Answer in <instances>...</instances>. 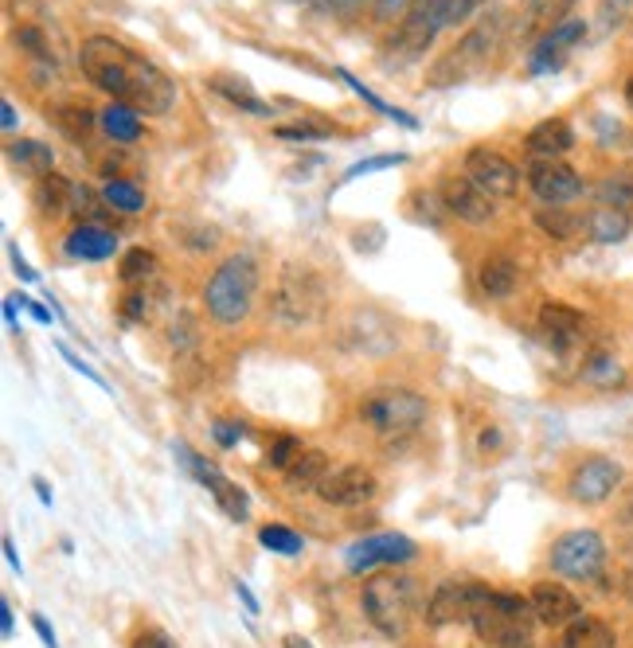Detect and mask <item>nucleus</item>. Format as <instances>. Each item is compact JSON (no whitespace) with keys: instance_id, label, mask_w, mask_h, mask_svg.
<instances>
[{"instance_id":"obj_1","label":"nucleus","mask_w":633,"mask_h":648,"mask_svg":"<svg viewBox=\"0 0 633 648\" xmlns=\"http://www.w3.org/2000/svg\"><path fill=\"white\" fill-rule=\"evenodd\" d=\"M79 67L110 102H125L137 114H169L177 106V82L137 47L114 36H87L79 47Z\"/></svg>"},{"instance_id":"obj_2","label":"nucleus","mask_w":633,"mask_h":648,"mask_svg":"<svg viewBox=\"0 0 633 648\" xmlns=\"http://www.w3.org/2000/svg\"><path fill=\"white\" fill-rule=\"evenodd\" d=\"M259 297V262L250 254H227L204 285V309L215 325L235 329L250 317Z\"/></svg>"},{"instance_id":"obj_3","label":"nucleus","mask_w":633,"mask_h":648,"mask_svg":"<svg viewBox=\"0 0 633 648\" xmlns=\"http://www.w3.org/2000/svg\"><path fill=\"white\" fill-rule=\"evenodd\" d=\"M360 605H364L372 629L399 640L407 637L410 622L419 613V587L407 575H372L360 590Z\"/></svg>"},{"instance_id":"obj_4","label":"nucleus","mask_w":633,"mask_h":648,"mask_svg":"<svg viewBox=\"0 0 633 648\" xmlns=\"http://www.w3.org/2000/svg\"><path fill=\"white\" fill-rule=\"evenodd\" d=\"M360 422H364L372 434L380 437H407L427 422L430 402L410 387L399 383H387V387H375L372 395H364L357 407Z\"/></svg>"},{"instance_id":"obj_5","label":"nucleus","mask_w":633,"mask_h":648,"mask_svg":"<svg viewBox=\"0 0 633 648\" xmlns=\"http://www.w3.org/2000/svg\"><path fill=\"white\" fill-rule=\"evenodd\" d=\"M470 625L477 629V637L493 648H532V629H535L532 598L493 590L489 602L473 613Z\"/></svg>"},{"instance_id":"obj_6","label":"nucleus","mask_w":633,"mask_h":648,"mask_svg":"<svg viewBox=\"0 0 633 648\" xmlns=\"http://www.w3.org/2000/svg\"><path fill=\"white\" fill-rule=\"evenodd\" d=\"M270 317L282 329H305L325 317V282L302 262H290L270 294Z\"/></svg>"},{"instance_id":"obj_7","label":"nucleus","mask_w":633,"mask_h":648,"mask_svg":"<svg viewBox=\"0 0 633 648\" xmlns=\"http://www.w3.org/2000/svg\"><path fill=\"white\" fill-rule=\"evenodd\" d=\"M447 24H454V0H415L387 39V52L395 59H419Z\"/></svg>"},{"instance_id":"obj_8","label":"nucleus","mask_w":633,"mask_h":648,"mask_svg":"<svg viewBox=\"0 0 633 648\" xmlns=\"http://www.w3.org/2000/svg\"><path fill=\"white\" fill-rule=\"evenodd\" d=\"M547 562H552V575L567 578V582H595L607 567V539L595 527H575L552 543Z\"/></svg>"},{"instance_id":"obj_9","label":"nucleus","mask_w":633,"mask_h":648,"mask_svg":"<svg viewBox=\"0 0 633 648\" xmlns=\"http://www.w3.org/2000/svg\"><path fill=\"white\" fill-rule=\"evenodd\" d=\"M172 453H177V462L184 465V469L192 473V477H196L200 489L212 492V500H215V504H219V512H224L227 520H235V524H242V520H247V515H250V500H247V492H242L239 485H235V480L227 477L224 469H219V465L207 462L204 453L188 450L184 442L172 445Z\"/></svg>"},{"instance_id":"obj_10","label":"nucleus","mask_w":633,"mask_h":648,"mask_svg":"<svg viewBox=\"0 0 633 648\" xmlns=\"http://www.w3.org/2000/svg\"><path fill=\"white\" fill-rule=\"evenodd\" d=\"M462 169H465V177L482 187L485 196L497 200V204H500V200L517 196L520 169L500 149H493V145H470V149H465V157H462Z\"/></svg>"},{"instance_id":"obj_11","label":"nucleus","mask_w":633,"mask_h":648,"mask_svg":"<svg viewBox=\"0 0 633 648\" xmlns=\"http://www.w3.org/2000/svg\"><path fill=\"white\" fill-rule=\"evenodd\" d=\"M493 590L482 587V582H442L434 587V594L422 602V617L434 629H447V625L457 622H473V613L489 602Z\"/></svg>"},{"instance_id":"obj_12","label":"nucleus","mask_w":633,"mask_h":648,"mask_svg":"<svg viewBox=\"0 0 633 648\" xmlns=\"http://www.w3.org/2000/svg\"><path fill=\"white\" fill-rule=\"evenodd\" d=\"M532 196L544 207H572L575 200H583L587 184L567 160H532L524 172Z\"/></svg>"},{"instance_id":"obj_13","label":"nucleus","mask_w":633,"mask_h":648,"mask_svg":"<svg viewBox=\"0 0 633 648\" xmlns=\"http://www.w3.org/2000/svg\"><path fill=\"white\" fill-rule=\"evenodd\" d=\"M622 465L614 462V457H602V453H595V457H583L579 465L572 469V477H567V497L575 500V504H607L610 497L618 492V485H622Z\"/></svg>"},{"instance_id":"obj_14","label":"nucleus","mask_w":633,"mask_h":648,"mask_svg":"<svg viewBox=\"0 0 633 648\" xmlns=\"http://www.w3.org/2000/svg\"><path fill=\"white\" fill-rule=\"evenodd\" d=\"M419 555L415 539L399 532H380V535H364L360 543L344 550V562L352 575H372L375 567H399V562H410Z\"/></svg>"},{"instance_id":"obj_15","label":"nucleus","mask_w":633,"mask_h":648,"mask_svg":"<svg viewBox=\"0 0 633 648\" xmlns=\"http://www.w3.org/2000/svg\"><path fill=\"white\" fill-rule=\"evenodd\" d=\"M583 39H587V20L567 16V20H559V24H552L544 36H540V44L532 47V55H528V71L555 75Z\"/></svg>"},{"instance_id":"obj_16","label":"nucleus","mask_w":633,"mask_h":648,"mask_svg":"<svg viewBox=\"0 0 633 648\" xmlns=\"http://www.w3.org/2000/svg\"><path fill=\"white\" fill-rule=\"evenodd\" d=\"M375 489L380 485H375L372 469H364V465H340V469H332L317 485V497L332 508H364L375 497Z\"/></svg>"},{"instance_id":"obj_17","label":"nucleus","mask_w":633,"mask_h":648,"mask_svg":"<svg viewBox=\"0 0 633 648\" xmlns=\"http://www.w3.org/2000/svg\"><path fill=\"white\" fill-rule=\"evenodd\" d=\"M442 207H447L450 215H457V219L465 223H489L493 212H497V200L485 196L482 187L473 184L470 177H447L442 180Z\"/></svg>"},{"instance_id":"obj_18","label":"nucleus","mask_w":633,"mask_h":648,"mask_svg":"<svg viewBox=\"0 0 633 648\" xmlns=\"http://www.w3.org/2000/svg\"><path fill=\"white\" fill-rule=\"evenodd\" d=\"M528 598H532L535 622L547 625V629H567L575 617H583L579 598L563 587V582H535Z\"/></svg>"},{"instance_id":"obj_19","label":"nucleus","mask_w":633,"mask_h":648,"mask_svg":"<svg viewBox=\"0 0 633 648\" xmlns=\"http://www.w3.org/2000/svg\"><path fill=\"white\" fill-rule=\"evenodd\" d=\"M540 332L555 352H572L587 332V312L563 302H544L540 305Z\"/></svg>"},{"instance_id":"obj_20","label":"nucleus","mask_w":633,"mask_h":648,"mask_svg":"<svg viewBox=\"0 0 633 648\" xmlns=\"http://www.w3.org/2000/svg\"><path fill=\"white\" fill-rule=\"evenodd\" d=\"M63 254L75 258V262H106L117 254V235L102 223H79L63 239Z\"/></svg>"},{"instance_id":"obj_21","label":"nucleus","mask_w":633,"mask_h":648,"mask_svg":"<svg viewBox=\"0 0 633 648\" xmlns=\"http://www.w3.org/2000/svg\"><path fill=\"white\" fill-rule=\"evenodd\" d=\"M524 149L535 160H563L575 149V129L567 117H544L540 125H532L524 137Z\"/></svg>"},{"instance_id":"obj_22","label":"nucleus","mask_w":633,"mask_h":648,"mask_svg":"<svg viewBox=\"0 0 633 648\" xmlns=\"http://www.w3.org/2000/svg\"><path fill=\"white\" fill-rule=\"evenodd\" d=\"M477 285H482V294L493 297V302H505V297L517 294V285H520V270L512 258L505 254H489L477 266Z\"/></svg>"},{"instance_id":"obj_23","label":"nucleus","mask_w":633,"mask_h":648,"mask_svg":"<svg viewBox=\"0 0 633 648\" xmlns=\"http://www.w3.org/2000/svg\"><path fill=\"white\" fill-rule=\"evenodd\" d=\"M44 117L55 125V129H59L63 137H67V141H75V145H87L90 129H94V122H99V117L90 114L87 106H79V102H47Z\"/></svg>"},{"instance_id":"obj_24","label":"nucleus","mask_w":633,"mask_h":648,"mask_svg":"<svg viewBox=\"0 0 633 648\" xmlns=\"http://www.w3.org/2000/svg\"><path fill=\"white\" fill-rule=\"evenodd\" d=\"M630 227H633L630 212H618V207L595 204L587 215H583V231H587L595 242H602V247H614V242H625Z\"/></svg>"},{"instance_id":"obj_25","label":"nucleus","mask_w":633,"mask_h":648,"mask_svg":"<svg viewBox=\"0 0 633 648\" xmlns=\"http://www.w3.org/2000/svg\"><path fill=\"white\" fill-rule=\"evenodd\" d=\"M99 125L114 145H134V141H142V134H145L142 114H137L134 106H125V102H106L99 114Z\"/></svg>"},{"instance_id":"obj_26","label":"nucleus","mask_w":633,"mask_h":648,"mask_svg":"<svg viewBox=\"0 0 633 648\" xmlns=\"http://www.w3.org/2000/svg\"><path fill=\"white\" fill-rule=\"evenodd\" d=\"M9 164L20 172H27V177H47V172H55V152L47 141H39V137H16V141L9 145Z\"/></svg>"},{"instance_id":"obj_27","label":"nucleus","mask_w":633,"mask_h":648,"mask_svg":"<svg viewBox=\"0 0 633 648\" xmlns=\"http://www.w3.org/2000/svg\"><path fill=\"white\" fill-rule=\"evenodd\" d=\"M559 645L563 648H618V637H614V629L602 622V617L583 613V617H575V622L563 629Z\"/></svg>"},{"instance_id":"obj_28","label":"nucleus","mask_w":633,"mask_h":648,"mask_svg":"<svg viewBox=\"0 0 633 648\" xmlns=\"http://www.w3.org/2000/svg\"><path fill=\"white\" fill-rule=\"evenodd\" d=\"M595 204L602 207H618V212H633V164L607 172V177L595 184Z\"/></svg>"},{"instance_id":"obj_29","label":"nucleus","mask_w":633,"mask_h":648,"mask_svg":"<svg viewBox=\"0 0 633 648\" xmlns=\"http://www.w3.org/2000/svg\"><path fill=\"white\" fill-rule=\"evenodd\" d=\"M36 207H39V215H63L67 207H71V200H75V184L67 177H59V172H47V177H39L36 180Z\"/></svg>"},{"instance_id":"obj_30","label":"nucleus","mask_w":633,"mask_h":648,"mask_svg":"<svg viewBox=\"0 0 633 648\" xmlns=\"http://www.w3.org/2000/svg\"><path fill=\"white\" fill-rule=\"evenodd\" d=\"M325 477H329V457H325L321 450H313V445H305L302 457L286 469V485L290 489H302V492L317 489Z\"/></svg>"},{"instance_id":"obj_31","label":"nucleus","mask_w":633,"mask_h":648,"mask_svg":"<svg viewBox=\"0 0 633 648\" xmlns=\"http://www.w3.org/2000/svg\"><path fill=\"white\" fill-rule=\"evenodd\" d=\"M212 94H219L224 102H231V106L242 110V114H255V117H274L278 114V106L262 102L255 90L242 87V82H235V79H212Z\"/></svg>"},{"instance_id":"obj_32","label":"nucleus","mask_w":633,"mask_h":648,"mask_svg":"<svg viewBox=\"0 0 633 648\" xmlns=\"http://www.w3.org/2000/svg\"><path fill=\"white\" fill-rule=\"evenodd\" d=\"M535 227L555 242H567L583 231V215H575L572 207H540L535 212Z\"/></svg>"},{"instance_id":"obj_33","label":"nucleus","mask_w":633,"mask_h":648,"mask_svg":"<svg viewBox=\"0 0 633 648\" xmlns=\"http://www.w3.org/2000/svg\"><path fill=\"white\" fill-rule=\"evenodd\" d=\"M102 204L117 215H137V212H145L149 200H145V192L134 184V180L114 177V180H106V187H102Z\"/></svg>"},{"instance_id":"obj_34","label":"nucleus","mask_w":633,"mask_h":648,"mask_svg":"<svg viewBox=\"0 0 633 648\" xmlns=\"http://www.w3.org/2000/svg\"><path fill=\"white\" fill-rule=\"evenodd\" d=\"M332 75H337V79H340V82H344V87H348V90H352V94H360V99H364V102H368V106H372V110H375V114H384V117H392V122H399V125H407V129H415V125H419V122H415V117H410V114H403V110H395V106H387V102H384V99H380V94H375V90H368V87H364V82H360V79H357V75H352V71H344V67H337V71H332Z\"/></svg>"},{"instance_id":"obj_35","label":"nucleus","mask_w":633,"mask_h":648,"mask_svg":"<svg viewBox=\"0 0 633 648\" xmlns=\"http://www.w3.org/2000/svg\"><path fill=\"white\" fill-rule=\"evenodd\" d=\"M259 543L270 550V555H286V559H294V555H302L305 550V539L286 524H267L259 532Z\"/></svg>"},{"instance_id":"obj_36","label":"nucleus","mask_w":633,"mask_h":648,"mask_svg":"<svg viewBox=\"0 0 633 648\" xmlns=\"http://www.w3.org/2000/svg\"><path fill=\"white\" fill-rule=\"evenodd\" d=\"M152 270H157V254L145 247H129L122 254V262H117V277H122L125 285L145 282V277H152Z\"/></svg>"},{"instance_id":"obj_37","label":"nucleus","mask_w":633,"mask_h":648,"mask_svg":"<svg viewBox=\"0 0 633 648\" xmlns=\"http://www.w3.org/2000/svg\"><path fill=\"white\" fill-rule=\"evenodd\" d=\"M583 379L590 387H614V383H622V367L610 352H590L587 364H583Z\"/></svg>"},{"instance_id":"obj_38","label":"nucleus","mask_w":633,"mask_h":648,"mask_svg":"<svg viewBox=\"0 0 633 648\" xmlns=\"http://www.w3.org/2000/svg\"><path fill=\"white\" fill-rule=\"evenodd\" d=\"M274 137L286 145H313V141H329L332 129L317 122H294V125H274Z\"/></svg>"},{"instance_id":"obj_39","label":"nucleus","mask_w":633,"mask_h":648,"mask_svg":"<svg viewBox=\"0 0 633 648\" xmlns=\"http://www.w3.org/2000/svg\"><path fill=\"white\" fill-rule=\"evenodd\" d=\"M407 152H380V157H368V160H357L352 169L340 177V184H352V180L360 177H372V172H384V169H395V164H407Z\"/></svg>"},{"instance_id":"obj_40","label":"nucleus","mask_w":633,"mask_h":648,"mask_svg":"<svg viewBox=\"0 0 633 648\" xmlns=\"http://www.w3.org/2000/svg\"><path fill=\"white\" fill-rule=\"evenodd\" d=\"M302 437H294V434H278L274 437V445H270V453H267V462H270V469H278V473H286L290 465L302 457Z\"/></svg>"},{"instance_id":"obj_41","label":"nucleus","mask_w":633,"mask_h":648,"mask_svg":"<svg viewBox=\"0 0 633 648\" xmlns=\"http://www.w3.org/2000/svg\"><path fill=\"white\" fill-rule=\"evenodd\" d=\"M16 47H24L32 59H44V62H52V47H47V36L39 32V27H32V24H20L16 27Z\"/></svg>"},{"instance_id":"obj_42","label":"nucleus","mask_w":633,"mask_h":648,"mask_svg":"<svg viewBox=\"0 0 633 648\" xmlns=\"http://www.w3.org/2000/svg\"><path fill=\"white\" fill-rule=\"evenodd\" d=\"M633 0H602L598 4V24H602V32H610V27H618L625 16H630Z\"/></svg>"},{"instance_id":"obj_43","label":"nucleus","mask_w":633,"mask_h":648,"mask_svg":"<svg viewBox=\"0 0 633 648\" xmlns=\"http://www.w3.org/2000/svg\"><path fill=\"white\" fill-rule=\"evenodd\" d=\"M145 309H149V297H145V289H134V294H125V302H122V320L134 325V320L145 317Z\"/></svg>"},{"instance_id":"obj_44","label":"nucleus","mask_w":633,"mask_h":648,"mask_svg":"<svg viewBox=\"0 0 633 648\" xmlns=\"http://www.w3.org/2000/svg\"><path fill=\"white\" fill-rule=\"evenodd\" d=\"M134 648H180L165 629H142L134 637Z\"/></svg>"},{"instance_id":"obj_45","label":"nucleus","mask_w":633,"mask_h":648,"mask_svg":"<svg viewBox=\"0 0 633 648\" xmlns=\"http://www.w3.org/2000/svg\"><path fill=\"white\" fill-rule=\"evenodd\" d=\"M364 0H313L317 12H332V16H344V12H357Z\"/></svg>"},{"instance_id":"obj_46","label":"nucleus","mask_w":633,"mask_h":648,"mask_svg":"<svg viewBox=\"0 0 633 648\" xmlns=\"http://www.w3.org/2000/svg\"><path fill=\"white\" fill-rule=\"evenodd\" d=\"M212 434H215V442H219V445H224V450H227V445H235V442H239V437L247 434V430H242L239 422H231V427H227V422H215V427H212Z\"/></svg>"},{"instance_id":"obj_47","label":"nucleus","mask_w":633,"mask_h":648,"mask_svg":"<svg viewBox=\"0 0 633 648\" xmlns=\"http://www.w3.org/2000/svg\"><path fill=\"white\" fill-rule=\"evenodd\" d=\"M9 258H12V270H16L20 282H27V285L36 282V270H32V266H27V262H24V254H20L16 242H9Z\"/></svg>"},{"instance_id":"obj_48","label":"nucleus","mask_w":633,"mask_h":648,"mask_svg":"<svg viewBox=\"0 0 633 648\" xmlns=\"http://www.w3.org/2000/svg\"><path fill=\"white\" fill-rule=\"evenodd\" d=\"M59 355H63V360H67V364L75 367V372H82V375H87L90 383H99V387H106V383H102V375L94 372V367H90V364H82V360H79V355L71 352V348H59Z\"/></svg>"},{"instance_id":"obj_49","label":"nucleus","mask_w":633,"mask_h":648,"mask_svg":"<svg viewBox=\"0 0 633 648\" xmlns=\"http://www.w3.org/2000/svg\"><path fill=\"white\" fill-rule=\"evenodd\" d=\"M32 629H36V637L44 640V648H59V640H55L52 622H47L44 613H32Z\"/></svg>"},{"instance_id":"obj_50","label":"nucleus","mask_w":633,"mask_h":648,"mask_svg":"<svg viewBox=\"0 0 633 648\" xmlns=\"http://www.w3.org/2000/svg\"><path fill=\"white\" fill-rule=\"evenodd\" d=\"M415 0H375V20H395V12H407Z\"/></svg>"},{"instance_id":"obj_51","label":"nucleus","mask_w":633,"mask_h":648,"mask_svg":"<svg viewBox=\"0 0 633 648\" xmlns=\"http://www.w3.org/2000/svg\"><path fill=\"white\" fill-rule=\"evenodd\" d=\"M0 555H4V562H9L12 575H24V562H20L16 543H12V535H4V539H0Z\"/></svg>"},{"instance_id":"obj_52","label":"nucleus","mask_w":633,"mask_h":648,"mask_svg":"<svg viewBox=\"0 0 633 648\" xmlns=\"http://www.w3.org/2000/svg\"><path fill=\"white\" fill-rule=\"evenodd\" d=\"M489 0H454V24H462V20H470L477 9H485Z\"/></svg>"},{"instance_id":"obj_53","label":"nucleus","mask_w":633,"mask_h":648,"mask_svg":"<svg viewBox=\"0 0 633 648\" xmlns=\"http://www.w3.org/2000/svg\"><path fill=\"white\" fill-rule=\"evenodd\" d=\"M16 633V622H12V602L9 598H0V637L9 640Z\"/></svg>"},{"instance_id":"obj_54","label":"nucleus","mask_w":633,"mask_h":648,"mask_svg":"<svg viewBox=\"0 0 633 648\" xmlns=\"http://www.w3.org/2000/svg\"><path fill=\"white\" fill-rule=\"evenodd\" d=\"M235 594H239V602H242V610H247V613H250V617H255V613H259V610H262V605H259V598L250 594V587H247V582H235Z\"/></svg>"},{"instance_id":"obj_55","label":"nucleus","mask_w":633,"mask_h":648,"mask_svg":"<svg viewBox=\"0 0 633 648\" xmlns=\"http://www.w3.org/2000/svg\"><path fill=\"white\" fill-rule=\"evenodd\" d=\"M16 302H20V305H27V312H32V317H36L39 325H52V312H47V305H36V302H27L24 294H16Z\"/></svg>"},{"instance_id":"obj_56","label":"nucleus","mask_w":633,"mask_h":648,"mask_svg":"<svg viewBox=\"0 0 633 648\" xmlns=\"http://www.w3.org/2000/svg\"><path fill=\"white\" fill-rule=\"evenodd\" d=\"M0 125H4V134H12V129H16V106H12L9 99L0 102Z\"/></svg>"},{"instance_id":"obj_57","label":"nucleus","mask_w":633,"mask_h":648,"mask_svg":"<svg viewBox=\"0 0 633 648\" xmlns=\"http://www.w3.org/2000/svg\"><path fill=\"white\" fill-rule=\"evenodd\" d=\"M4 320H9V329H12V332L20 329V320H16V294H12L9 302H4Z\"/></svg>"},{"instance_id":"obj_58","label":"nucleus","mask_w":633,"mask_h":648,"mask_svg":"<svg viewBox=\"0 0 633 648\" xmlns=\"http://www.w3.org/2000/svg\"><path fill=\"white\" fill-rule=\"evenodd\" d=\"M32 485H36V497H39V504H47V508H52V492H47V485H44V480H32Z\"/></svg>"},{"instance_id":"obj_59","label":"nucleus","mask_w":633,"mask_h":648,"mask_svg":"<svg viewBox=\"0 0 633 648\" xmlns=\"http://www.w3.org/2000/svg\"><path fill=\"white\" fill-rule=\"evenodd\" d=\"M282 648H313V645L305 637H286V640H282Z\"/></svg>"},{"instance_id":"obj_60","label":"nucleus","mask_w":633,"mask_h":648,"mask_svg":"<svg viewBox=\"0 0 633 648\" xmlns=\"http://www.w3.org/2000/svg\"><path fill=\"white\" fill-rule=\"evenodd\" d=\"M625 99H630V106H633V79L625 82Z\"/></svg>"},{"instance_id":"obj_61","label":"nucleus","mask_w":633,"mask_h":648,"mask_svg":"<svg viewBox=\"0 0 633 648\" xmlns=\"http://www.w3.org/2000/svg\"><path fill=\"white\" fill-rule=\"evenodd\" d=\"M630 520H633V504H630Z\"/></svg>"},{"instance_id":"obj_62","label":"nucleus","mask_w":633,"mask_h":648,"mask_svg":"<svg viewBox=\"0 0 633 648\" xmlns=\"http://www.w3.org/2000/svg\"><path fill=\"white\" fill-rule=\"evenodd\" d=\"M555 648H563V645H555Z\"/></svg>"}]
</instances>
